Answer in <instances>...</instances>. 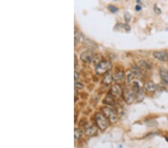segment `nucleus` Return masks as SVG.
Returning a JSON list of instances; mask_svg holds the SVG:
<instances>
[{"mask_svg":"<svg viewBox=\"0 0 168 148\" xmlns=\"http://www.w3.org/2000/svg\"><path fill=\"white\" fill-rule=\"evenodd\" d=\"M114 78L117 82H121V81H123V79L124 78V73L121 71L117 72V73L114 75Z\"/></svg>","mask_w":168,"mask_h":148,"instance_id":"4468645a","label":"nucleus"},{"mask_svg":"<svg viewBox=\"0 0 168 148\" xmlns=\"http://www.w3.org/2000/svg\"><path fill=\"white\" fill-rule=\"evenodd\" d=\"M104 103L108 104L109 105H115V100H114V96H112V94H108L106 96V97L105 98L104 100Z\"/></svg>","mask_w":168,"mask_h":148,"instance_id":"f8f14e48","label":"nucleus"},{"mask_svg":"<svg viewBox=\"0 0 168 148\" xmlns=\"http://www.w3.org/2000/svg\"><path fill=\"white\" fill-rule=\"evenodd\" d=\"M82 40H83V36L77 32H75V44H77L78 43L81 42Z\"/></svg>","mask_w":168,"mask_h":148,"instance_id":"2eb2a0df","label":"nucleus"},{"mask_svg":"<svg viewBox=\"0 0 168 148\" xmlns=\"http://www.w3.org/2000/svg\"><path fill=\"white\" fill-rule=\"evenodd\" d=\"M154 11L156 13V14H160L161 13V9H160L159 8H158L156 6H155V7H154Z\"/></svg>","mask_w":168,"mask_h":148,"instance_id":"aec40b11","label":"nucleus"},{"mask_svg":"<svg viewBox=\"0 0 168 148\" xmlns=\"http://www.w3.org/2000/svg\"><path fill=\"white\" fill-rule=\"evenodd\" d=\"M124 17H125V20H126L127 23H129L130 20H131V15L129 12L125 13V15H124Z\"/></svg>","mask_w":168,"mask_h":148,"instance_id":"f3484780","label":"nucleus"},{"mask_svg":"<svg viewBox=\"0 0 168 148\" xmlns=\"http://www.w3.org/2000/svg\"><path fill=\"white\" fill-rule=\"evenodd\" d=\"M108 9L111 11H112V12H116V11H117V8L114 6H108Z\"/></svg>","mask_w":168,"mask_h":148,"instance_id":"6ab92c4d","label":"nucleus"},{"mask_svg":"<svg viewBox=\"0 0 168 148\" xmlns=\"http://www.w3.org/2000/svg\"><path fill=\"white\" fill-rule=\"evenodd\" d=\"M138 66H140V68H143L144 70H150V69H152V65L149 63L147 62V61H144V60H140L138 62Z\"/></svg>","mask_w":168,"mask_h":148,"instance_id":"ddd939ff","label":"nucleus"},{"mask_svg":"<svg viewBox=\"0 0 168 148\" xmlns=\"http://www.w3.org/2000/svg\"><path fill=\"white\" fill-rule=\"evenodd\" d=\"M114 77L112 74H110V73H107L104 76L103 79V83L105 85H108L112 84V82L114 81Z\"/></svg>","mask_w":168,"mask_h":148,"instance_id":"9b49d317","label":"nucleus"},{"mask_svg":"<svg viewBox=\"0 0 168 148\" xmlns=\"http://www.w3.org/2000/svg\"><path fill=\"white\" fill-rule=\"evenodd\" d=\"M153 56L156 59L161 61H168V52L167 51H156L153 53Z\"/></svg>","mask_w":168,"mask_h":148,"instance_id":"423d86ee","label":"nucleus"},{"mask_svg":"<svg viewBox=\"0 0 168 148\" xmlns=\"http://www.w3.org/2000/svg\"><path fill=\"white\" fill-rule=\"evenodd\" d=\"M75 87H76V89H81V88H83L84 85L81 84V82H76V83H75Z\"/></svg>","mask_w":168,"mask_h":148,"instance_id":"a211bd4d","label":"nucleus"},{"mask_svg":"<svg viewBox=\"0 0 168 148\" xmlns=\"http://www.w3.org/2000/svg\"><path fill=\"white\" fill-rule=\"evenodd\" d=\"M135 9H136V11H140L141 10V7H140V6H136V8H135Z\"/></svg>","mask_w":168,"mask_h":148,"instance_id":"412c9836","label":"nucleus"},{"mask_svg":"<svg viewBox=\"0 0 168 148\" xmlns=\"http://www.w3.org/2000/svg\"><path fill=\"white\" fill-rule=\"evenodd\" d=\"M112 65V63L108 61H103L96 65V73L99 75H103L106 73L109 70H111Z\"/></svg>","mask_w":168,"mask_h":148,"instance_id":"f257e3e1","label":"nucleus"},{"mask_svg":"<svg viewBox=\"0 0 168 148\" xmlns=\"http://www.w3.org/2000/svg\"><path fill=\"white\" fill-rule=\"evenodd\" d=\"M96 122L98 127L103 131L105 130L108 126L107 118L104 116V114L101 113H97L96 114Z\"/></svg>","mask_w":168,"mask_h":148,"instance_id":"20e7f679","label":"nucleus"},{"mask_svg":"<svg viewBox=\"0 0 168 148\" xmlns=\"http://www.w3.org/2000/svg\"><path fill=\"white\" fill-rule=\"evenodd\" d=\"M166 140L168 141V138H166Z\"/></svg>","mask_w":168,"mask_h":148,"instance_id":"5701e85b","label":"nucleus"},{"mask_svg":"<svg viewBox=\"0 0 168 148\" xmlns=\"http://www.w3.org/2000/svg\"><path fill=\"white\" fill-rule=\"evenodd\" d=\"M144 88L148 92H154L155 91H156L157 86H156V85L153 82L149 81V82H147L146 83L145 85H144Z\"/></svg>","mask_w":168,"mask_h":148,"instance_id":"9d476101","label":"nucleus"},{"mask_svg":"<svg viewBox=\"0 0 168 148\" xmlns=\"http://www.w3.org/2000/svg\"><path fill=\"white\" fill-rule=\"evenodd\" d=\"M85 134L87 136H95L97 135V129L94 126H87L85 129Z\"/></svg>","mask_w":168,"mask_h":148,"instance_id":"6e6552de","label":"nucleus"},{"mask_svg":"<svg viewBox=\"0 0 168 148\" xmlns=\"http://www.w3.org/2000/svg\"><path fill=\"white\" fill-rule=\"evenodd\" d=\"M122 94V89L120 86L117 84H115L112 85V87L110 89V94H112L113 96L120 97Z\"/></svg>","mask_w":168,"mask_h":148,"instance_id":"0eeeda50","label":"nucleus"},{"mask_svg":"<svg viewBox=\"0 0 168 148\" xmlns=\"http://www.w3.org/2000/svg\"><path fill=\"white\" fill-rule=\"evenodd\" d=\"M82 136V131L80 129H75L74 136L76 139H79Z\"/></svg>","mask_w":168,"mask_h":148,"instance_id":"dca6fc26","label":"nucleus"},{"mask_svg":"<svg viewBox=\"0 0 168 148\" xmlns=\"http://www.w3.org/2000/svg\"><path fill=\"white\" fill-rule=\"evenodd\" d=\"M160 76L162 81L165 84L168 85V70L166 68H161L160 69Z\"/></svg>","mask_w":168,"mask_h":148,"instance_id":"1a4fd4ad","label":"nucleus"},{"mask_svg":"<svg viewBox=\"0 0 168 148\" xmlns=\"http://www.w3.org/2000/svg\"><path fill=\"white\" fill-rule=\"evenodd\" d=\"M123 96L124 100L126 103L130 104L134 103L137 97V95L134 90L131 89V88H127L123 91Z\"/></svg>","mask_w":168,"mask_h":148,"instance_id":"7ed1b4c3","label":"nucleus"},{"mask_svg":"<svg viewBox=\"0 0 168 148\" xmlns=\"http://www.w3.org/2000/svg\"><path fill=\"white\" fill-rule=\"evenodd\" d=\"M78 78V73H77V72H75V79H77Z\"/></svg>","mask_w":168,"mask_h":148,"instance_id":"4be33fe9","label":"nucleus"},{"mask_svg":"<svg viewBox=\"0 0 168 148\" xmlns=\"http://www.w3.org/2000/svg\"><path fill=\"white\" fill-rule=\"evenodd\" d=\"M80 58H81V61H83L84 62L90 63L94 60V54L91 50H87L81 53Z\"/></svg>","mask_w":168,"mask_h":148,"instance_id":"39448f33","label":"nucleus"},{"mask_svg":"<svg viewBox=\"0 0 168 148\" xmlns=\"http://www.w3.org/2000/svg\"><path fill=\"white\" fill-rule=\"evenodd\" d=\"M104 116L109 120L111 123H115L117 122L118 117H117V112L113 109L109 107H104L102 109Z\"/></svg>","mask_w":168,"mask_h":148,"instance_id":"f03ea898","label":"nucleus"}]
</instances>
